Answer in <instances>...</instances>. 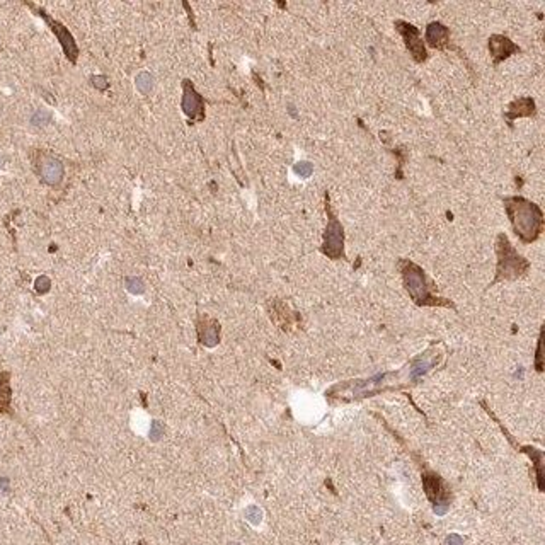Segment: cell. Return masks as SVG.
I'll list each match as a JSON object with an SVG mask.
<instances>
[{"mask_svg":"<svg viewBox=\"0 0 545 545\" xmlns=\"http://www.w3.org/2000/svg\"><path fill=\"white\" fill-rule=\"evenodd\" d=\"M504 206H506V213L511 220L514 233L527 244L537 241L543 230L542 210L535 203L519 196L504 198Z\"/></svg>","mask_w":545,"mask_h":545,"instance_id":"cell-1","label":"cell"},{"mask_svg":"<svg viewBox=\"0 0 545 545\" xmlns=\"http://www.w3.org/2000/svg\"><path fill=\"white\" fill-rule=\"evenodd\" d=\"M395 26H397V29H399V33L404 36L406 46L411 52L412 58H414L416 62H422V60H426V50H424V46H422V39L419 38V31H417L412 24H407V22H402V21H397Z\"/></svg>","mask_w":545,"mask_h":545,"instance_id":"cell-8","label":"cell"},{"mask_svg":"<svg viewBox=\"0 0 545 545\" xmlns=\"http://www.w3.org/2000/svg\"><path fill=\"white\" fill-rule=\"evenodd\" d=\"M26 6H28L29 9H31V11H33L34 14H38V16L41 17L43 21L48 24V28L52 29V31L55 33V36L58 38V41H60V44H62L63 53H65V57L68 58V62L77 63V58H79V46H77V43H75V39H74V36H72V33L68 31V28H67V26H63L62 22L55 21V19H53L52 16H50V14H48L46 11H44V9L38 7V6H34V4H29V2H26Z\"/></svg>","mask_w":545,"mask_h":545,"instance_id":"cell-4","label":"cell"},{"mask_svg":"<svg viewBox=\"0 0 545 545\" xmlns=\"http://www.w3.org/2000/svg\"><path fill=\"white\" fill-rule=\"evenodd\" d=\"M140 545H145V543H140Z\"/></svg>","mask_w":545,"mask_h":545,"instance_id":"cell-19","label":"cell"},{"mask_svg":"<svg viewBox=\"0 0 545 545\" xmlns=\"http://www.w3.org/2000/svg\"><path fill=\"white\" fill-rule=\"evenodd\" d=\"M50 120V114L44 113V111H39V113H36L33 116V125H43L44 121Z\"/></svg>","mask_w":545,"mask_h":545,"instance_id":"cell-18","label":"cell"},{"mask_svg":"<svg viewBox=\"0 0 545 545\" xmlns=\"http://www.w3.org/2000/svg\"><path fill=\"white\" fill-rule=\"evenodd\" d=\"M34 171L41 177V181L50 186H58L65 174L62 162L55 159L53 155L44 154V152H36V157H34Z\"/></svg>","mask_w":545,"mask_h":545,"instance_id":"cell-6","label":"cell"},{"mask_svg":"<svg viewBox=\"0 0 545 545\" xmlns=\"http://www.w3.org/2000/svg\"><path fill=\"white\" fill-rule=\"evenodd\" d=\"M200 327H205V330L203 329H198V333H200V339L203 344L206 346H215L218 343V334H220V325H218L215 320H206L205 325H203L201 322L198 324Z\"/></svg>","mask_w":545,"mask_h":545,"instance_id":"cell-12","label":"cell"},{"mask_svg":"<svg viewBox=\"0 0 545 545\" xmlns=\"http://www.w3.org/2000/svg\"><path fill=\"white\" fill-rule=\"evenodd\" d=\"M400 273L402 279H404V287L409 297L414 300V303L421 305V307H453L452 302L436 297L433 293V283L417 264L402 259Z\"/></svg>","mask_w":545,"mask_h":545,"instance_id":"cell-2","label":"cell"},{"mask_svg":"<svg viewBox=\"0 0 545 545\" xmlns=\"http://www.w3.org/2000/svg\"><path fill=\"white\" fill-rule=\"evenodd\" d=\"M295 172H297L300 177H309L312 174V165H310L309 162H298V164L295 165Z\"/></svg>","mask_w":545,"mask_h":545,"instance_id":"cell-15","label":"cell"},{"mask_svg":"<svg viewBox=\"0 0 545 545\" xmlns=\"http://www.w3.org/2000/svg\"><path fill=\"white\" fill-rule=\"evenodd\" d=\"M496 252H497V273H496V278H494V283L501 281V279H516L528 269V261L514 251L504 233L497 237Z\"/></svg>","mask_w":545,"mask_h":545,"instance_id":"cell-3","label":"cell"},{"mask_svg":"<svg viewBox=\"0 0 545 545\" xmlns=\"http://www.w3.org/2000/svg\"><path fill=\"white\" fill-rule=\"evenodd\" d=\"M426 41L433 48L445 50L450 46V33L448 29L440 22H431L426 29Z\"/></svg>","mask_w":545,"mask_h":545,"instance_id":"cell-10","label":"cell"},{"mask_svg":"<svg viewBox=\"0 0 545 545\" xmlns=\"http://www.w3.org/2000/svg\"><path fill=\"white\" fill-rule=\"evenodd\" d=\"M182 111L195 121H203L205 120V103L203 98L196 92L195 85L189 80L182 82Z\"/></svg>","mask_w":545,"mask_h":545,"instance_id":"cell-7","label":"cell"},{"mask_svg":"<svg viewBox=\"0 0 545 545\" xmlns=\"http://www.w3.org/2000/svg\"><path fill=\"white\" fill-rule=\"evenodd\" d=\"M533 114H535V103H533V99L523 98V99L514 101V103L509 106L508 118H509V120H514L516 116H533Z\"/></svg>","mask_w":545,"mask_h":545,"instance_id":"cell-13","label":"cell"},{"mask_svg":"<svg viewBox=\"0 0 545 545\" xmlns=\"http://www.w3.org/2000/svg\"><path fill=\"white\" fill-rule=\"evenodd\" d=\"M489 52H491V57L494 58V63H499L501 60L508 58L509 55L514 52H519V48L516 44H513L506 36H492L489 39Z\"/></svg>","mask_w":545,"mask_h":545,"instance_id":"cell-9","label":"cell"},{"mask_svg":"<svg viewBox=\"0 0 545 545\" xmlns=\"http://www.w3.org/2000/svg\"><path fill=\"white\" fill-rule=\"evenodd\" d=\"M50 285H52V283H50V279L46 278V276H39L38 279H36V285H34V288H36V292L38 293H46L48 292V290H50Z\"/></svg>","mask_w":545,"mask_h":545,"instance_id":"cell-16","label":"cell"},{"mask_svg":"<svg viewBox=\"0 0 545 545\" xmlns=\"http://www.w3.org/2000/svg\"><path fill=\"white\" fill-rule=\"evenodd\" d=\"M136 89H138L140 92H144V94H149V92H150V89H152V77H150V74L141 72L140 75H136Z\"/></svg>","mask_w":545,"mask_h":545,"instance_id":"cell-14","label":"cell"},{"mask_svg":"<svg viewBox=\"0 0 545 545\" xmlns=\"http://www.w3.org/2000/svg\"><path fill=\"white\" fill-rule=\"evenodd\" d=\"M11 373L0 371V412H11Z\"/></svg>","mask_w":545,"mask_h":545,"instance_id":"cell-11","label":"cell"},{"mask_svg":"<svg viewBox=\"0 0 545 545\" xmlns=\"http://www.w3.org/2000/svg\"><path fill=\"white\" fill-rule=\"evenodd\" d=\"M327 215H329V222H327V228H325L324 233V246H322V252L330 259H339L344 256V232H343V225L339 223V220L336 218L333 208L329 206L327 201Z\"/></svg>","mask_w":545,"mask_h":545,"instance_id":"cell-5","label":"cell"},{"mask_svg":"<svg viewBox=\"0 0 545 545\" xmlns=\"http://www.w3.org/2000/svg\"><path fill=\"white\" fill-rule=\"evenodd\" d=\"M90 80H92V84H94L98 89H101V90L108 89V85H109V84H108V79L103 77V75H101V77H98V75H96V77H92Z\"/></svg>","mask_w":545,"mask_h":545,"instance_id":"cell-17","label":"cell"}]
</instances>
